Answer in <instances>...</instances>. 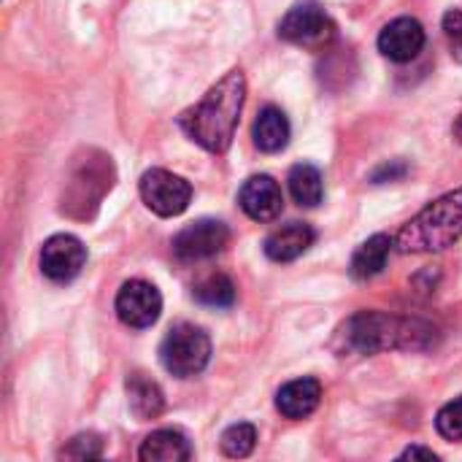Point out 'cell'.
I'll use <instances>...</instances> for the list:
<instances>
[{
	"mask_svg": "<svg viewBox=\"0 0 462 462\" xmlns=\"http://www.w3.org/2000/svg\"><path fill=\"white\" fill-rule=\"evenodd\" d=\"M425 49V27L414 16H398L379 32V51L393 62H411Z\"/></svg>",
	"mask_w": 462,
	"mask_h": 462,
	"instance_id": "obj_11",
	"label": "cell"
},
{
	"mask_svg": "<svg viewBox=\"0 0 462 462\" xmlns=\"http://www.w3.org/2000/svg\"><path fill=\"white\" fill-rule=\"evenodd\" d=\"M143 462H184L192 457L189 441L179 430H154L138 449Z\"/></svg>",
	"mask_w": 462,
	"mask_h": 462,
	"instance_id": "obj_18",
	"label": "cell"
},
{
	"mask_svg": "<svg viewBox=\"0 0 462 462\" xmlns=\"http://www.w3.org/2000/svg\"><path fill=\"white\" fill-rule=\"evenodd\" d=\"M84 265H87V246L76 236L68 233L51 236L41 249V271L46 279L57 284L73 282Z\"/></svg>",
	"mask_w": 462,
	"mask_h": 462,
	"instance_id": "obj_10",
	"label": "cell"
},
{
	"mask_svg": "<svg viewBox=\"0 0 462 462\" xmlns=\"http://www.w3.org/2000/svg\"><path fill=\"white\" fill-rule=\"evenodd\" d=\"M462 238V187L441 195L425 206L411 222H406L395 236V249L401 254H430L444 252Z\"/></svg>",
	"mask_w": 462,
	"mask_h": 462,
	"instance_id": "obj_3",
	"label": "cell"
},
{
	"mask_svg": "<svg viewBox=\"0 0 462 462\" xmlns=\"http://www.w3.org/2000/svg\"><path fill=\"white\" fill-rule=\"evenodd\" d=\"M114 184V168L111 160L100 152H89V160H81L73 179L68 181V192H65V206L62 211H68L70 217L76 214V206L81 208L79 219H87L89 211L87 206H97L100 198L106 195V189H111Z\"/></svg>",
	"mask_w": 462,
	"mask_h": 462,
	"instance_id": "obj_5",
	"label": "cell"
},
{
	"mask_svg": "<svg viewBox=\"0 0 462 462\" xmlns=\"http://www.w3.org/2000/svg\"><path fill=\"white\" fill-rule=\"evenodd\" d=\"M393 246H395V238L384 236V233H376L371 236L368 241H363L357 246V252L352 254V263H349V273L352 279L357 282H368L374 276H379L384 268H387V260L393 254Z\"/></svg>",
	"mask_w": 462,
	"mask_h": 462,
	"instance_id": "obj_15",
	"label": "cell"
},
{
	"mask_svg": "<svg viewBox=\"0 0 462 462\" xmlns=\"http://www.w3.org/2000/svg\"><path fill=\"white\" fill-rule=\"evenodd\" d=\"M254 146L265 154H276L290 143V119L282 108L265 106L252 125Z\"/></svg>",
	"mask_w": 462,
	"mask_h": 462,
	"instance_id": "obj_17",
	"label": "cell"
},
{
	"mask_svg": "<svg viewBox=\"0 0 462 462\" xmlns=\"http://www.w3.org/2000/svg\"><path fill=\"white\" fill-rule=\"evenodd\" d=\"M279 35L295 46L317 51L336 38V22L317 3H303L287 11V16L279 24Z\"/></svg>",
	"mask_w": 462,
	"mask_h": 462,
	"instance_id": "obj_7",
	"label": "cell"
},
{
	"mask_svg": "<svg viewBox=\"0 0 462 462\" xmlns=\"http://www.w3.org/2000/svg\"><path fill=\"white\" fill-rule=\"evenodd\" d=\"M401 457L403 460H439V455L433 449H425V447H409Z\"/></svg>",
	"mask_w": 462,
	"mask_h": 462,
	"instance_id": "obj_26",
	"label": "cell"
},
{
	"mask_svg": "<svg viewBox=\"0 0 462 462\" xmlns=\"http://www.w3.org/2000/svg\"><path fill=\"white\" fill-rule=\"evenodd\" d=\"M125 387H127V406L138 422L157 420L165 411V395L160 384L146 374H130Z\"/></svg>",
	"mask_w": 462,
	"mask_h": 462,
	"instance_id": "obj_16",
	"label": "cell"
},
{
	"mask_svg": "<svg viewBox=\"0 0 462 462\" xmlns=\"http://www.w3.org/2000/svg\"><path fill=\"white\" fill-rule=\"evenodd\" d=\"M436 428L447 441H462V395L439 411Z\"/></svg>",
	"mask_w": 462,
	"mask_h": 462,
	"instance_id": "obj_23",
	"label": "cell"
},
{
	"mask_svg": "<svg viewBox=\"0 0 462 462\" xmlns=\"http://www.w3.org/2000/svg\"><path fill=\"white\" fill-rule=\"evenodd\" d=\"M444 35L449 41V49H452V57L462 62V11L452 8L444 14Z\"/></svg>",
	"mask_w": 462,
	"mask_h": 462,
	"instance_id": "obj_24",
	"label": "cell"
},
{
	"mask_svg": "<svg viewBox=\"0 0 462 462\" xmlns=\"http://www.w3.org/2000/svg\"><path fill=\"white\" fill-rule=\"evenodd\" d=\"M311 244H314L311 225H306V222H290V225L276 227L265 238V254L273 263H292L300 254H306Z\"/></svg>",
	"mask_w": 462,
	"mask_h": 462,
	"instance_id": "obj_14",
	"label": "cell"
},
{
	"mask_svg": "<svg viewBox=\"0 0 462 462\" xmlns=\"http://www.w3.org/2000/svg\"><path fill=\"white\" fill-rule=\"evenodd\" d=\"M62 460H97L103 457V439L97 433H79L60 452Z\"/></svg>",
	"mask_w": 462,
	"mask_h": 462,
	"instance_id": "obj_22",
	"label": "cell"
},
{
	"mask_svg": "<svg viewBox=\"0 0 462 462\" xmlns=\"http://www.w3.org/2000/svg\"><path fill=\"white\" fill-rule=\"evenodd\" d=\"M219 447L227 457L233 460H241V457H249L257 447V430L254 425L249 422H238V425H230L222 439H219Z\"/></svg>",
	"mask_w": 462,
	"mask_h": 462,
	"instance_id": "obj_21",
	"label": "cell"
},
{
	"mask_svg": "<svg viewBox=\"0 0 462 462\" xmlns=\"http://www.w3.org/2000/svg\"><path fill=\"white\" fill-rule=\"evenodd\" d=\"M290 192L295 198L298 206H306V208H314L322 203V195H325V184H322V173L319 168L309 165V162H298L292 171H290Z\"/></svg>",
	"mask_w": 462,
	"mask_h": 462,
	"instance_id": "obj_19",
	"label": "cell"
},
{
	"mask_svg": "<svg viewBox=\"0 0 462 462\" xmlns=\"http://www.w3.org/2000/svg\"><path fill=\"white\" fill-rule=\"evenodd\" d=\"M141 200L154 211L157 217H179L187 211L192 200V184L165 168H152L141 176L138 184Z\"/></svg>",
	"mask_w": 462,
	"mask_h": 462,
	"instance_id": "obj_6",
	"label": "cell"
},
{
	"mask_svg": "<svg viewBox=\"0 0 462 462\" xmlns=\"http://www.w3.org/2000/svg\"><path fill=\"white\" fill-rule=\"evenodd\" d=\"M195 300L208 309H230L236 303V284L225 273H208L192 290Z\"/></svg>",
	"mask_w": 462,
	"mask_h": 462,
	"instance_id": "obj_20",
	"label": "cell"
},
{
	"mask_svg": "<svg viewBox=\"0 0 462 462\" xmlns=\"http://www.w3.org/2000/svg\"><path fill=\"white\" fill-rule=\"evenodd\" d=\"M322 401V384L311 376L287 382L276 395V409L287 420H306L317 411Z\"/></svg>",
	"mask_w": 462,
	"mask_h": 462,
	"instance_id": "obj_13",
	"label": "cell"
},
{
	"mask_svg": "<svg viewBox=\"0 0 462 462\" xmlns=\"http://www.w3.org/2000/svg\"><path fill=\"white\" fill-rule=\"evenodd\" d=\"M439 338V328L428 319L387 311H357L338 328L333 349L341 355L428 352Z\"/></svg>",
	"mask_w": 462,
	"mask_h": 462,
	"instance_id": "obj_1",
	"label": "cell"
},
{
	"mask_svg": "<svg viewBox=\"0 0 462 462\" xmlns=\"http://www.w3.org/2000/svg\"><path fill=\"white\" fill-rule=\"evenodd\" d=\"M406 165L403 162H393V165H382L376 173H374V181L376 184H384V181H398V179H403L406 176Z\"/></svg>",
	"mask_w": 462,
	"mask_h": 462,
	"instance_id": "obj_25",
	"label": "cell"
},
{
	"mask_svg": "<svg viewBox=\"0 0 462 462\" xmlns=\"http://www.w3.org/2000/svg\"><path fill=\"white\" fill-rule=\"evenodd\" d=\"M238 206L254 222H273L284 208V195H282V187L271 176L260 173V176H249L241 184Z\"/></svg>",
	"mask_w": 462,
	"mask_h": 462,
	"instance_id": "obj_12",
	"label": "cell"
},
{
	"mask_svg": "<svg viewBox=\"0 0 462 462\" xmlns=\"http://www.w3.org/2000/svg\"><path fill=\"white\" fill-rule=\"evenodd\" d=\"M244 100H246V76L241 70H230L203 95L200 103L181 111L179 127L187 133L189 141H195L206 152L222 154L230 149L236 138Z\"/></svg>",
	"mask_w": 462,
	"mask_h": 462,
	"instance_id": "obj_2",
	"label": "cell"
},
{
	"mask_svg": "<svg viewBox=\"0 0 462 462\" xmlns=\"http://www.w3.org/2000/svg\"><path fill=\"white\" fill-rule=\"evenodd\" d=\"M227 244H230V230L225 222L198 219V222L187 225L173 238V254L181 263H200V260H211L219 252H225Z\"/></svg>",
	"mask_w": 462,
	"mask_h": 462,
	"instance_id": "obj_8",
	"label": "cell"
},
{
	"mask_svg": "<svg viewBox=\"0 0 462 462\" xmlns=\"http://www.w3.org/2000/svg\"><path fill=\"white\" fill-rule=\"evenodd\" d=\"M160 360H162V368L171 376L192 379L211 360V338L200 328H195L189 322H181V325L171 328L168 336L162 338Z\"/></svg>",
	"mask_w": 462,
	"mask_h": 462,
	"instance_id": "obj_4",
	"label": "cell"
},
{
	"mask_svg": "<svg viewBox=\"0 0 462 462\" xmlns=\"http://www.w3.org/2000/svg\"><path fill=\"white\" fill-rule=\"evenodd\" d=\"M162 314V295L154 284L143 282V279H130L122 284L119 295H116V317L133 328V330H143L152 328Z\"/></svg>",
	"mask_w": 462,
	"mask_h": 462,
	"instance_id": "obj_9",
	"label": "cell"
}]
</instances>
